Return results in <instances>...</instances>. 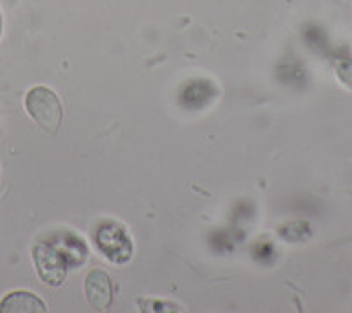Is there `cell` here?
Masks as SVG:
<instances>
[{
	"instance_id": "3957f363",
	"label": "cell",
	"mask_w": 352,
	"mask_h": 313,
	"mask_svg": "<svg viewBox=\"0 0 352 313\" xmlns=\"http://www.w3.org/2000/svg\"><path fill=\"white\" fill-rule=\"evenodd\" d=\"M96 243L113 262H125L132 255V243L120 225L100 224L96 231Z\"/></svg>"
},
{
	"instance_id": "8992f818",
	"label": "cell",
	"mask_w": 352,
	"mask_h": 313,
	"mask_svg": "<svg viewBox=\"0 0 352 313\" xmlns=\"http://www.w3.org/2000/svg\"><path fill=\"white\" fill-rule=\"evenodd\" d=\"M335 71L338 80L352 89V58H340V60H336Z\"/></svg>"
},
{
	"instance_id": "6da1fadb",
	"label": "cell",
	"mask_w": 352,
	"mask_h": 313,
	"mask_svg": "<svg viewBox=\"0 0 352 313\" xmlns=\"http://www.w3.org/2000/svg\"><path fill=\"white\" fill-rule=\"evenodd\" d=\"M25 108L41 129L50 134H55L58 130L64 109H62L60 99L53 90L46 86H34L32 90H28L25 97Z\"/></svg>"
},
{
	"instance_id": "5b68a950",
	"label": "cell",
	"mask_w": 352,
	"mask_h": 313,
	"mask_svg": "<svg viewBox=\"0 0 352 313\" xmlns=\"http://www.w3.org/2000/svg\"><path fill=\"white\" fill-rule=\"evenodd\" d=\"M46 305L39 297L27 290H14L0 301V313H44Z\"/></svg>"
},
{
	"instance_id": "277c9868",
	"label": "cell",
	"mask_w": 352,
	"mask_h": 313,
	"mask_svg": "<svg viewBox=\"0 0 352 313\" xmlns=\"http://www.w3.org/2000/svg\"><path fill=\"white\" fill-rule=\"evenodd\" d=\"M85 294L94 308L99 312L108 310L113 301V286L108 273L100 269H92L85 278Z\"/></svg>"
},
{
	"instance_id": "7a4b0ae2",
	"label": "cell",
	"mask_w": 352,
	"mask_h": 313,
	"mask_svg": "<svg viewBox=\"0 0 352 313\" xmlns=\"http://www.w3.org/2000/svg\"><path fill=\"white\" fill-rule=\"evenodd\" d=\"M32 259L37 275L46 286L60 287L67 277V264L62 253L48 243H37L32 248Z\"/></svg>"
},
{
	"instance_id": "52a82bcc",
	"label": "cell",
	"mask_w": 352,
	"mask_h": 313,
	"mask_svg": "<svg viewBox=\"0 0 352 313\" xmlns=\"http://www.w3.org/2000/svg\"><path fill=\"white\" fill-rule=\"evenodd\" d=\"M2 32H4V18H2V11H0V39H2Z\"/></svg>"
}]
</instances>
